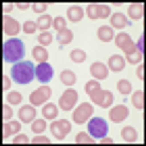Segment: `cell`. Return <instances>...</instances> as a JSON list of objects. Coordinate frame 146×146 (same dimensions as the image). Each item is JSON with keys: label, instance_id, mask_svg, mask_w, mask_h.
Masks as SVG:
<instances>
[{"label": "cell", "instance_id": "cell-11", "mask_svg": "<svg viewBox=\"0 0 146 146\" xmlns=\"http://www.w3.org/2000/svg\"><path fill=\"white\" fill-rule=\"evenodd\" d=\"M92 71L94 75L97 79L104 80L109 75V72L106 65L102 62H97L93 66Z\"/></svg>", "mask_w": 146, "mask_h": 146}, {"label": "cell", "instance_id": "cell-7", "mask_svg": "<svg viewBox=\"0 0 146 146\" xmlns=\"http://www.w3.org/2000/svg\"><path fill=\"white\" fill-rule=\"evenodd\" d=\"M144 6L141 3H132L130 4L127 9L129 17L134 20H138L144 15Z\"/></svg>", "mask_w": 146, "mask_h": 146}, {"label": "cell", "instance_id": "cell-3", "mask_svg": "<svg viewBox=\"0 0 146 146\" xmlns=\"http://www.w3.org/2000/svg\"><path fill=\"white\" fill-rule=\"evenodd\" d=\"M87 129L91 136L96 139H100L107 136L109 131V126L104 119L100 117H94L88 123Z\"/></svg>", "mask_w": 146, "mask_h": 146}, {"label": "cell", "instance_id": "cell-18", "mask_svg": "<svg viewBox=\"0 0 146 146\" xmlns=\"http://www.w3.org/2000/svg\"><path fill=\"white\" fill-rule=\"evenodd\" d=\"M114 101V96L111 91L106 90V96L105 101L102 108L106 109L109 108L112 105Z\"/></svg>", "mask_w": 146, "mask_h": 146}, {"label": "cell", "instance_id": "cell-23", "mask_svg": "<svg viewBox=\"0 0 146 146\" xmlns=\"http://www.w3.org/2000/svg\"><path fill=\"white\" fill-rule=\"evenodd\" d=\"M65 25L64 21L62 18H57L55 21V26L57 29H60L63 28Z\"/></svg>", "mask_w": 146, "mask_h": 146}, {"label": "cell", "instance_id": "cell-19", "mask_svg": "<svg viewBox=\"0 0 146 146\" xmlns=\"http://www.w3.org/2000/svg\"><path fill=\"white\" fill-rule=\"evenodd\" d=\"M98 4H92L87 8V13L89 17L91 19H96L98 18Z\"/></svg>", "mask_w": 146, "mask_h": 146}, {"label": "cell", "instance_id": "cell-16", "mask_svg": "<svg viewBox=\"0 0 146 146\" xmlns=\"http://www.w3.org/2000/svg\"><path fill=\"white\" fill-rule=\"evenodd\" d=\"M142 51L138 48L133 54L125 55L127 61L131 64L136 65L141 62L142 59Z\"/></svg>", "mask_w": 146, "mask_h": 146}, {"label": "cell", "instance_id": "cell-13", "mask_svg": "<svg viewBox=\"0 0 146 146\" xmlns=\"http://www.w3.org/2000/svg\"><path fill=\"white\" fill-rule=\"evenodd\" d=\"M119 48L123 51L125 55H128L135 53L137 48V46L131 37L129 36L124 40L119 47Z\"/></svg>", "mask_w": 146, "mask_h": 146}, {"label": "cell", "instance_id": "cell-22", "mask_svg": "<svg viewBox=\"0 0 146 146\" xmlns=\"http://www.w3.org/2000/svg\"><path fill=\"white\" fill-rule=\"evenodd\" d=\"M136 75L141 80H144V64H141L137 67L136 70Z\"/></svg>", "mask_w": 146, "mask_h": 146}, {"label": "cell", "instance_id": "cell-20", "mask_svg": "<svg viewBox=\"0 0 146 146\" xmlns=\"http://www.w3.org/2000/svg\"><path fill=\"white\" fill-rule=\"evenodd\" d=\"M58 36L61 43H67L72 39V34L69 31L65 30L59 34Z\"/></svg>", "mask_w": 146, "mask_h": 146}, {"label": "cell", "instance_id": "cell-21", "mask_svg": "<svg viewBox=\"0 0 146 146\" xmlns=\"http://www.w3.org/2000/svg\"><path fill=\"white\" fill-rule=\"evenodd\" d=\"M129 34L124 32H121L117 34L115 38V44L119 48L124 40L129 37Z\"/></svg>", "mask_w": 146, "mask_h": 146}, {"label": "cell", "instance_id": "cell-4", "mask_svg": "<svg viewBox=\"0 0 146 146\" xmlns=\"http://www.w3.org/2000/svg\"><path fill=\"white\" fill-rule=\"evenodd\" d=\"M129 109L124 104H118L111 109L109 112L110 119L115 124L124 121L129 116Z\"/></svg>", "mask_w": 146, "mask_h": 146}, {"label": "cell", "instance_id": "cell-9", "mask_svg": "<svg viewBox=\"0 0 146 146\" xmlns=\"http://www.w3.org/2000/svg\"><path fill=\"white\" fill-rule=\"evenodd\" d=\"M121 135L123 140L127 143H134L137 140V132L133 127L130 126H125L121 132Z\"/></svg>", "mask_w": 146, "mask_h": 146}, {"label": "cell", "instance_id": "cell-5", "mask_svg": "<svg viewBox=\"0 0 146 146\" xmlns=\"http://www.w3.org/2000/svg\"><path fill=\"white\" fill-rule=\"evenodd\" d=\"M35 71L38 80L42 83H46L49 82L54 74V70L52 66L46 62L38 64L36 66Z\"/></svg>", "mask_w": 146, "mask_h": 146}, {"label": "cell", "instance_id": "cell-14", "mask_svg": "<svg viewBox=\"0 0 146 146\" xmlns=\"http://www.w3.org/2000/svg\"><path fill=\"white\" fill-rule=\"evenodd\" d=\"M117 89L122 95H128L132 90V86L130 82L126 79H121L118 81L117 84Z\"/></svg>", "mask_w": 146, "mask_h": 146}, {"label": "cell", "instance_id": "cell-8", "mask_svg": "<svg viewBox=\"0 0 146 146\" xmlns=\"http://www.w3.org/2000/svg\"><path fill=\"white\" fill-rule=\"evenodd\" d=\"M111 26L115 28L120 29L125 28L127 25L128 21L126 15L121 12H115L110 19Z\"/></svg>", "mask_w": 146, "mask_h": 146}, {"label": "cell", "instance_id": "cell-2", "mask_svg": "<svg viewBox=\"0 0 146 146\" xmlns=\"http://www.w3.org/2000/svg\"><path fill=\"white\" fill-rule=\"evenodd\" d=\"M25 54L24 45L20 39L12 38L3 44V56L8 63H14L22 59Z\"/></svg>", "mask_w": 146, "mask_h": 146}, {"label": "cell", "instance_id": "cell-10", "mask_svg": "<svg viewBox=\"0 0 146 146\" xmlns=\"http://www.w3.org/2000/svg\"><path fill=\"white\" fill-rule=\"evenodd\" d=\"M98 37L104 42L111 41L114 36V31L111 27L108 25H103L100 27L97 31Z\"/></svg>", "mask_w": 146, "mask_h": 146}, {"label": "cell", "instance_id": "cell-12", "mask_svg": "<svg viewBox=\"0 0 146 146\" xmlns=\"http://www.w3.org/2000/svg\"><path fill=\"white\" fill-rule=\"evenodd\" d=\"M131 102L134 107L139 110H144V93L142 90H136L131 96Z\"/></svg>", "mask_w": 146, "mask_h": 146}, {"label": "cell", "instance_id": "cell-6", "mask_svg": "<svg viewBox=\"0 0 146 146\" xmlns=\"http://www.w3.org/2000/svg\"><path fill=\"white\" fill-rule=\"evenodd\" d=\"M107 64L110 69L114 72L122 71L126 65L124 57L118 54H115L110 57L108 59Z\"/></svg>", "mask_w": 146, "mask_h": 146}, {"label": "cell", "instance_id": "cell-15", "mask_svg": "<svg viewBox=\"0 0 146 146\" xmlns=\"http://www.w3.org/2000/svg\"><path fill=\"white\" fill-rule=\"evenodd\" d=\"M83 15V11L80 7L74 6L71 7L68 11L69 19L73 21H76L82 18Z\"/></svg>", "mask_w": 146, "mask_h": 146}, {"label": "cell", "instance_id": "cell-17", "mask_svg": "<svg viewBox=\"0 0 146 146\" xmlns=\"http://www.w3.org/2000/svg\"><path fill=\"white\" fill-rule=\"evenodd\" d=\"M110 7L105 4H100L98 6V18L105 19L108 18L111 13Z\"/></svg>", "mask_w": 146, "mask_h": 146}, {"label": "cell", "instance_id": "cell-24", "mask_svg": "<svg viewBox=\"0 0 146 146\" xmlns=\"http://www.w3.org/2000/svg\"><path fill=\"white\" fill-rule=\"evenodd\" d=\"M101 144H113V141L112 139L108 137H104L101 139Z\"/></svg>", "mask_w": 146, "mask_h": 146}, {"label": "cell", "instance_id": "cell-1", "mask_svg": "<svg viewBox=\"0 0 146 146\" xmlns=\"http://www.w3.org/2000/svg\"><path fill=\"white\" fill-rule=\"evenodd\" d=\"M34 64L30 61H24L15 63L10 70L11 76L16 83L25 84L34 79Z\"/></svg>", "mask_w": 146, "mask_h": 146}]
</instances>
